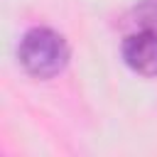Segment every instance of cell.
Segmentation results:
<instances>
[{"label": "cell", "mask_w": 157, "mask_h": 157, "mask_svg": "<svg viewBox=\"0 0 157 157\" xmlns=\"http://www.w3.org/2000/svg\"><path fill=\"white\" fill-rule=\"evenodd\" d=\"M69 44L66 39L49 29V27H34L29 29L17 47V59L22 69L34 78H54L59 76L69 64Z\"/></svg>", "instance_id": "1"}, {"label": "cell", "mask_w": 157, "mask_h": 157, "mask_svg": "<svg viewBox=\"0 0 157 157\" xmlns=\"http://www.w3.org/2000/svg\"><path fill=\"white\" fill-rule=\"evenodd\" d=\"M125 64L140 76H157V29H140L123 42Z\"/></svg>", "instance_id": "2"}]
</instances>
